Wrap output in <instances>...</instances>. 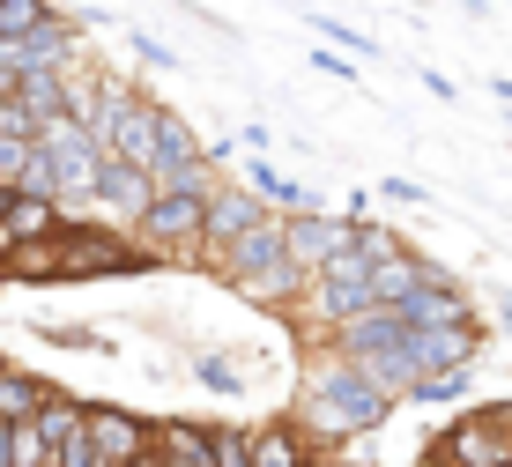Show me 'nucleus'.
<instances>
[{
    "label": "nucleus",
    "mask_w": 512,
    "mask_h": 467,
    "mask_svg": "<svg viewBox=\"0 0 512 467\" xmlns=\"http://www.w3.org/2000/svg\"><path fill=\"white\" fill-rule=\"evenodd\" d=\"M394 408H401V393H386L364 364H349V356H334L320 341V356L305 364V386H297V401H290V423L305 430L320 453H342L349 438L386 430Z\"/></svg>",
    "instance_id": "f257e3e1"
},
{
    "label": "nucleus",
    "mask_w": 512,
    "mask_h": 467,
    "mask_svg": "<svg viewBox=\"0 0 512 467\" xmlns=\"http://www.w3.org/2000/svg\"><path fill=\"white\" fill-rule=\"evenodd\" d=\"M216 275L231 282L245 304H260V312H282V319H290L297 297H305V267L290 260V230H282V215H268V223L245 230L231 253L216 260Z\"/></svg>",
    "instance_id": "f03ea898"
},
{
    "label": "nucleus",
    "mask_w": 512,
    "mask_h": 467,
    "mask_svg": "<svg viewBox=\"0 0 512 467\" xmlns=\"http://www.w3.org/2000/svg\"><path fill=\"white\" fill-rule=\"evenodd\" d=\"M97 178H104V141L90 134V119H75V112L45 119V134H38V186L30 193L60 201V215H82V208H97Z\"/></svg>",
    "instance_id": "7ed1b4c3"
},
{
    "label": "nucleus",
    "mask_w": 512,
    "mask_h": 467,
    "mask_svg": "<svg viewBox=\"0 0 512 467\" xmlns=\"http://www.w3.org/2000/svg\"><path fill=\"white\" fill-rule=\"evenodd\" d=\"M357 312H379V267H364L357 253H334L320 275L305 282V297H297L290 319H305V327L327 341L342 319H357Z\"/></svg>",
    "instance_id": "20e7f679"
},
{
    "label": "nucleus",
    "mask_w": 512,
    "mask_h": 467,
    "mask_svg": "<svg viewBox=\"0 0 512 467\" xmlns=\"http://www.w3.org/2000/svg\"><path fill=\"white\" fill-rule=\"evenodd\" d=\"M208 193L216 186H164L141 208L134 238L149 253H164V267H201V230H208Z\"/></svg>",
    "instance_id": "39448f33"
},
{
    "label": "nucleus",
    "mask_w": 512,
    "mask_h": 467,
    "mask_svg": "<svg viewBox=\"0 0 512 467\" xmlns=\"http://www.w3.org/2000/svg\"><path fill=\"white\" fill-rule=\"evenodd\" d=\"M416 467H512V430H505V416H498V401L461 408V416L423 445Z\"/></svg>",
    "instance_id": "423d86ee"
},
{
    "label": "nucleus",
    "mask_w": 512,
    "mask_h": 467,
    "mask_svg": "<svg viewBox=\"0 0 512 467\" xmlns=\"http://www.w3.org/2000/svg\"><path fill=\"white\" fill-rule=\"evenodd\" d=\"M401 319H409V327H431V334H446V327H483V312H475V297H468V282L453 275V267H423V282L409 297L394 304Z\"/></svg>",
    "instance_id": "0eeeda50"
},
{
    "label": "nucleus",
    "mask_w": 512,
    "mask_h": 467,
    "mask_svg": "<svg viewBox=\"0 0 512 467\" xmlns=\"http://www.w3.org/2000/svg\"><path fill=\"white\" fill-rule=\"evenodd\" d=\"M268 201H260L253 186H238V178H223L216 193H208V230H201V267H216L223 253H231V245L245 238V230L253 223H268Z\"/></svg>",
    "instance_id": "6e6552de"
},
{
    "label": "nucleus",
    "mask_w": 512,
    "mask_h": 467,
    "mask_svg": "<svg viewBox=\"0 0 512 467\" xmlns=\"http://www.w3.org/2000/svg\"><path fill=\"white\" fill-rule=\"evenodd\" d=\"M90 438H97V460L104 467H134L156 445V416L119 408V401H90Z\"/></svg>",
    "instance_id": "1a4fd4ad"
},
{
    "label": "nucleus",
    "mask_w": 512,
    "mask_h": 467,
    "mask_svg": "<svg viewBox=\"0 0 512 467\" xmlns=\"http://www.w3.org/2000/svg\"><path fill=\"white\" fill-rule=\"evenodd\" d=\"M282 230H290V260L305 267V282L320 275L334 253H349V238H357V215H327V208H305V215H282Z\"/></svg>",
    "instance_id": "9d476101"
},
{
    "label": "nucleus",
    "mask_w": 512,
    "mask_h": 467,
    "mask_svg": "<svg viewBox=\"0 0 512 467\" xmlns=\"http://www.w3.org/2000/svg\"><path fill=\"white\" fill-rule=\"evenodd\" d=\"M156 201V178L141 171V164H119V156H104V178H97V208L112 215V223H141V208Z\"/></svg>",
    "instance_id": "9b49d317"
},
{
    "label": "nucleus",
    "mask_w": 512,
    "mask_h": 467,
    "mask_svg": "<svg viewBox=\"0 0 512 467\" xmlns=\"http://www.w3.org/2000/svg\"><path fill=\"white\" fill-rule=\"evenodd\" d=\"M305 460H320V445L305 438L290 416H268V423H253V445H245V467H305Z\"/></svg>",
    "instance_id": "f8f14e48"
},
{
    "label": "nucleus",
    "mask_w": 512,
    "mask_h": 467,
    "mask_svg": "<svg viewBox=\"0 0 512 467\" xmlns=\"http://www.w3.org/2000/svg\"><path fill=\"white\" fill-rule=\"evenodd\" d=\"M238 186H253V193H260V201H268L275 215H305V208H320L305 178H290L282 164H268V156H245V164H238Z\"/></svg>",
    "instance_id": "ddd939ff"
},
{
    "label": "nucleus",
    "mask_w": 512,
    "mask_h": 467,
    "mask_svg": "<svg viewBox=\"0 0 512 467\" xmlns=\"http://www.w3.org/2000/svg\"><path fill=\"white\" fill-rule=\"evenodd\" d=\"M67 386H52L38 379V371H23V364H0V423H38L52 401H60Z\"/></svg>",
    "instance_id": "4468645a"
},
{
    "label": "nucleus",
    "mask_w": 512,
    "mask_h": 467,
    "mask_svg": "<svg viewBox=\"0 0 512 467\" xmlns=\"http://www.w3.org/2000/svg\"><path fill=\"white\" fill-rule=\"evenodd\" d=\"M349 253H357L364 267H394V260H409L416 245H409V230H394V223H372V215H357V238H349Z\"/></svg>",
    "instance_id": "2eb2a0df"
},
{
    "label": "nucleus",
    "mask_w": 512,
    "mask_h": 467,
    "mask_svg": "<svg viewBox=\"0 0 512 467\" xmlns=\"http://www.w3.org/2000/svg\"><path fill=\"white\" fill-rule=\"evenodd\" d=\"M193 379L216 393V401H238V393H245V371H238L231 349H193Z\"/></svg>",
    "instance_id": "dca6fc26"
},
{
    "label": "nucleus",
    "mask_w": 512,
    "mask_h": 467,
    "mask_svg": "<svg viewBox=\"0 0 512 467\" xmlns=\"http://www.w3.org/2000/svg\"><path fill=\"white\" fill-rule=\"evenodd\" d=\"M0 186L8 193L38 186V134H0Z\"/></svg>",
    "instance_id": "f3484780"
},
{
    "label": "nucleus",
    "mask_w": 512,
    "mask_h": 467,
    "mask_svg": "<svg viewBox=\"0 0 512 467\" xmlns=\"http://www.w3.org/2000/svg\"><path fill=\"white\" fill-rule=\"evenodd\" d=\"M468 386H475V371H431V379H416L401 401L409 408H453V401H468Z\"/></svg>",
    "instance_id": "a211bd4d"
},
{
    "label": "nucleus",
    "mask_w": 512,
    "mask_h": 467,
    "mask_svg": "<svg viewBox=\"0 0 512 467\" xmlns=\"http://www.w3.org/2000/svg\"><path fill=\"white\" fill-rule=\"evenodd\" d=\"M38 341H52V349H67V356H119V341L104 327H82V319H67V327H38Z\"/></svg>",
    "instance_id": "6ab92c4d"
},
{
    "label": "nucleus",
    "mask_w": 512,
    "mask_h": 467,
    "mask_svg": "<svg viewBox=\"0 0 512 467\" xmlns=\"http://www.w3.org/2000/svg\"><path fill=\"white\" fill-rule=\"evenodd\" d=\"M45 23H60L52 0H0V38H38Z\"/></svg>",
    "instance_id": "aec40b11"
},
{
    "label": "nucleus",
    "mask_w": 512,
    "mask_h": 467,
    "mask_svg": "<svg viewBox=\"0 0 512 467\" xmlns=\"http://www.w3.org/2000/svg\"><path fill=\"white\" fill-rule=\"evenodd\" d=\"M305 30H320L327 45H349V60H379V52H386V45H372V38H364V30H349L342 15H320V8L305 15Z\"/></svg>",
    "instance_id": "412c9836"
},
{
    "label": "nucleus",
    "mask_w": 512,
    "mask_h": 467,
    "mask_svg": "<svg viewBox=\"0 0 512 467\" xmlns=\"http://www.w3.org/2000/svg\"><path fill=\"white\" fill-rule=\"evenodd\" d=\"M127 45H134L141 67H179V52H171L164 38H149V30H127Z\"/></svg>",
    "instance_id": "4be33fe9"
},
{
    "label": "nucleus",
    "mask_w": 512,
    "mask_h": 467,
    "mask_svg": "<svg viewBox=\"0 0 512 467\" xmlns=\"http://www.w3.org/2000/svg\"><path fill=\"white\" fill-rule=\"evenodd\" d=\"M379 201H394V208H423L431 193H423L416 178H379Z\"/></svg>",
    "instance_id": "5701e85b"
},
{
    "label": "nucleus",
    "mask_w": 512,
    "mask_h": 467,
    "mask_svg": "<svg viewBox=\"0 0 512 467\" xmlns=\"http://www.w3.org/2000/svg\"><path fill=\"white\" fill-rule=\"evenodd\" d=\"M312 67H320V75H334V82H357V67H349V60H342V52H327V45H320V52H312Z\"/></svg>",
    "instance_id": "b1692460"
},
{
    "label": "nucleus",
    "mask_w": 512,
    "mask_h": 467,
    "mask_svg": "<svg viewBox=\"0 0 512 467\" xmlns=\"http://www.w3.org/2000/svg\"><path fill=\"white\" fill-rule=\"evenodd\" d=\"M416 82H423V89H431V97H438V104H453V97H461V89H453L446 75H438V67H416Z\"/></svg>",
    "instance_id": "393cba45"
},
{
    "label": "nucleus",
    "mask_w": 512,
    "mask_h": 467,
    "mask_svg": "<svg viewBox=\"0 0 512 467\" xmlns=\"http://www.w3.org/2000/svg\"><path fill=\"white\" fill-rule=\"evenodd\" d=\"M498 319H505V334H512V290H498Z\"/></svg>",
    "instance_id": "a878e982"
},
{
    "label": "nucleus",
    "mask_w": 512,
    "mask_h": 467,
    "mask_svg": "<svg viewBox=\"0 0 512 467\" xmlns=\"http://www.w3.org/2000/svg\"><path fill=\"white\" fill-rule=\"evenodd\" d=\"M490 89H498V97L512 104V75H490Z\"/></svg>",
    "instance_id": "bb28decb"
},
{
    "label": "nucleus",
    "mask_w": 512,
    "mask_h": 467,
    "mask_svg": "<svg viewBox=\"0 0 512 467\" xmlns=\"http://www.w3.org/2000/svg\"><path fill=\"white\" fill-rule=\"evenodd\" d=\"M327 467H379V460H342V453H327Z\"/></svg>",
    "instance_id": "cd10ccee"
},
{
    "label": "nucleus",
    "mask_w": 512,
    "mask_h": 467,
    "mask_svg": "<svg viewBox=\"0 0 512 467\" xmlns=\"http://www.w3.org/2000/svg\"><path fill=\"white\" fill-rule=\"evenodd\" d=\"M453 8H468V15H483V0H453Z\"/></svg>",
    "instance_id": "c85d7f7f"
},
{
    "label": "nucleus",
    "mask_w": 512,
    "mask_h": 467,
    "mask_svg": "<svg viewBox=\"0 0 512 467\" xmlns=\"http://www.w3.org/2000/svg\"><path fill=\"white\" fill-rule=\"evenodd\" d=\"M498 416H505V430H512V401H498Z\"/></svg>",
    "instance_id": "c756f323"
},
{
    "label": "nucleus",
    "mask_w": 512,
    "mask_h": 467,
    "mask_svg": "<svg viewBox=\"0 0 512 467\" xmlns=\"http://www.w3.org/2000/svg\"><path fill=\"white\" fill-rule=\"evenodd\" d=\"M0 290H8V275H0Z\"/></svg>",
    "instance_id": "7c9ffc66"
},
{
    "label": "nucleus",
    "mask_w": 512,
    "mask_h": 467,
    "mask_svg": "<svg viewBox=\"0 0 512 467\" xmlns=\"http://www.w3.org/2000/svg\"><path fill=\"white\" fill-rule=\"evenodd\" d=\"M409 467H416V460H409Z\"/></svg>",
    "instance_id": "2f4dec72"
}]
</instances>
